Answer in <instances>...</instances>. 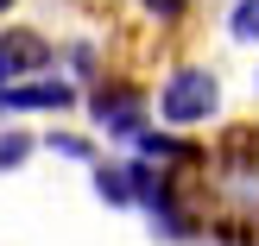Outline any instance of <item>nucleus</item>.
I'll return each instance as SVG.
<instances>
[{"mask_svg": "<svg viewBox=\"0 0 259 246\" xmlns=\"http://www.w3.org/2000/svg\"><path fill=\"white\" fill-rule=\"evenodd\" d=\"M139 13H146L152 25H184L190 13H196V0H133Z\"/></svg>", "mask_w": 259, "mask_h": 246, "instance_id": "nucleus-13", "label": "nucleus"}, {"mask_svg": "<svg viewBox=\"0 0 259 246\" xmlns=\"http://www.w3.org/2000/svg\"><path fill=\"white\" fill-rule=\"evenodd\" d=\"M0 108L7 114H70V108H82V88H76L63 70H45V76L7 82L0 88Z\"/></svg>", "mask_w": 259, "mask_h": 246, "instance_id": "nucleus-3", "label": "nucleus"}, {"mask_svg": "<svg viewBox=\"0 0 259 246\" xmlns=\"http://www.w3.org/2000/svg\"><path fill=\"white\" fill-rule=\"evenodd\" d=\"M13 7H19V0H0V19H7V13H13Z\"/></svg>", "mask_w": 259, "mask_h": 246, "instance_id": "nucleus-15", "label": "nucleus"}, {"mask_svg": "<svg viewBox=\"0 0 259 246\" xmlns=\"http://www.w3.org/2000/svg\"><path fill=\"white\" fill-rule=\"evenodd\" d=\"M13 82V63H7V51H0V88H7Z\"/></svg>", "mask_w": 259, "mask_h": 246, "instance_id": "nucleus-14", "label": "nucleus"}, {"mask_svg": "<svg viewBox=\"0 0 259 246\" xmlns=\"http://www.w3.org/2000/svg\"><path fill=\"white\" fill-rule=\"evenodd\" d=\"M0 51H7V63H13V82L57 70V44H51L38 25H7V32H0Z\"/></svg>", "mask_w": 259, "mask_h": 246, "instance_id": "nucleus-6", "label": "nucleus"}, {"mask_svg": "<svg viewBox=\"0 0 259 246\" xmlns=\"http://www.w3.org/2000/svg\"><path fill=\"white\" fill-rule=\"evenodd\" d=\"M82 108L95 139L108 145H139V133L152 126V88H139L133 76H101V82L82 88Z\"/></svg>", "mask_w": 259, "mask_h": 246, "instance_id": "nucleus-2", "label": "nucleus"}, {"mask_svg": "<svg viewBox=\"0 0 259 246\" xmlns=\"http://www.w3.org/2000/svg\"><path fill=\"white\" fill-rule=\"evenodd\" d=\"M228 44H259V0H234L228 7Z\"/></svg>", "mask_w": 259, "mask_h": 246, "instance_id": "nucleus-11", "label": "nucleus"}, {"mask_svg": "<svg viewBox=\"0 0 259 246\" xmlns=\"http://www.w3.org/2000/svg\"><path fill=\"white\" fill-rule=\"evenodd\" d=\"M0 120H7V108H0Z\"/></svg>", "mask_w": 259, "mask_h": 246, "instance_id": "nucleus-17", "label": "nucleus"}, {"mask_svg": "<svg viewBox=\"0 0 259 246\" xmlns=\"http://www.w3.org/2000/svg\"><path fill=\"white\" fill-rule=\"evenodd\" d=\"M215 246H259V221H240V215H215L209 221Z\"/></svg>", "mask_w": 259, "mask_h": 246, "instance_id": "nucleus-12", "label": "nucleus"}, {"mask_svg": "<svg viewBox=\"0 0 259 246\" xmlns=\"http://www.w3.org/2000/svg\"><path fill=\"white\" fill-rule=\"evenodd\" d=\"M89 183L108 209H133V177H126V158H95L89 164Z\"/></svg>", "mask_w": 259, "mask_h": 246, "instance_id": "nucleus-7", "label": "nucleus"}, {"mask_svg": "<svg viewBox=\"0 0 259 246\" xmlns=\"http://www.w3.org/2000/svg\"><path fill=\"white\" fill-rule=\"evenodd\" d=\"M152 120L171 133H202L222 120V76L209 63H171L152 88Z\"/></svg>", "mask_w": 259, "mask_h": 246, "instance_id": "nucleus-1", "label": "nucleus"}, {"mask_svg": "<svg viewBox=\"0 0 259 246\" xmlns=\"http://www.w3.org/2000/svg\"><path fill=\"white\" fill-rule=\"evenodd\" d=\"M38 145H45L51 158H70V164H95L101 158V139L76 133V126H51V133H38Z\"/></svg>", "mask_w": 259, "mask_h": 246, "instance_id": "nucleus-9", "label": "nucleus"}, {"mask_svg": "<svg viewBox=\"0 0 259 246\" xmlns=\"http://www.w3.org/2000/svg\"><path fill=\"white\" fill-rule=\"evenodd\" d=\"M57 70L70 76L76 88H89V82H101V76H108V70H101V44H95V38H70V44L57 51Z\"/></svg>", "mask_w": 259, "mask_h": 246, "instance_id": "nucleus-8", "label": "nucleus"}, {"mask_svg": "<svg viewBox=\"0 0 259 246\" xmlns=\"http://www.w3.org/2000/svg\"><path fill=\"white\" fill-rule=\"evenodd\" d=\"M32 152H45L38 133H25V126H0V177H7V171H25Z\"/></svg>", "mask_w": 259, "mask_h": 246, "instance_id": "nucleus-10", "label": "nucleus"}, {"mask_svg": "<svg viewBox=\"0 0 259 246\" xmlns=\"http://www.w3.org/2000/svg\"><path fill=\"white\" fill-rule=\"evenodd\" d=\"M209 164L228 177V183L253 189V183H259V126H228V133H222V145L209 152Z\"/></svg>", "mask_w": 259, "mask_h": 246, "instance_id": "nucleus-5", "label": "nucleus"}, {"mask_svg": "<svg viewBox=\"0 0 259 246\" xmlns=\"http://www.w3.org/2000/svg\"><path fill=\"white\" fill-rule=\"evenodd\" d=\"M253 95H259V70H253Z\"/></svg>", "mask_w": 259, "mask_h": 246, "instance_id": "nucleus-16", "label": "nucleus"}, {"mask_svg": "<svg viewBox=\"0 0 259 246\" xmlns=\"http://www.w3.org/2000/svg\"><path fill=\"white\" fill-rule=\"evenodd\" d=\"M139 158H152V164H164V171H209V145H202V139H190V133H171V126H158L152 120L146 133H139Z\"/></svg>", "mask_w": 259, "mask_h": 246, "instance_id": "nucleus-4", "label": "nucleus"}]
</instances>
